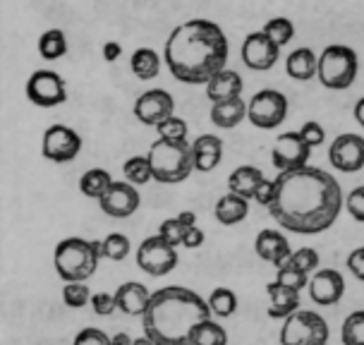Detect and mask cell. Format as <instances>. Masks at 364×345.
Returning a JSON list of instances; mask_svg holds the SVG:
<instances>
[{
	"label": "cell",
	"mask_w": 364,
	"mask_h": 345,
	"mask_svg": "<svg viewBox=\"0 0 364 345\" xmlns=\"http://www.w3.org/2000/svg\"><path fill=\"white\" fill-rule=\"evenodd\" d=\"M115 300H118V309L125 312L129 317H144V312L151 300V292L146 290L144 283L127 281L115 290Z\"/></svg>",
	"instance_id": "cell-20"
},
{
	"label": "cell",
	"mask_w": 364,
	"mask_h": 345,
	"mask_svg": "<svg viewBox=\"0 0 364 345\" xmlns=\"http://www.w3.org/2000/svg\"><path fill=\"white\" fill-rule=\"evenodd\" d=\"M297 132H300V137L304 139V144H307L309 149L321 147L323 139H326V132H323V127L318 125V122H314V120H307L300 129H297Z\"/></svg>",
	"instance_id": "cell-42"
},
{
	"label": "cell",
	"mask_w": 364,
	"mask_h": 345,
	"mask_svg": "<svg viewBox=\"0 0 364 345\" xmlns=\"http://www.w3.org/2000/svg\"><path fill=\"white\" fill-rule=\"evenodd\" d=\"M136 266L149 276H166L178 266V247L166 243L161 235L146 238L136 250Z\"/></svg>",
	"instance_id": "cell-9"
},
{
	"label": "cell",
	"mask_w": 364,
	"mask_h": 345,
	"mask_svg": "<svg viewBox=\"0 0 364 345\" xmlns=\"http://www.w3.org/2000/svg\"><path fill=\"white\" fill-rule=\"evenodd\" d=\"M247 118V103L240 99L220 101L211 106V122L220 129H232Z\"/></svg>",
	"instance_id": "cell-25"
},
{
	"label": "cell",
	"mask_w": 364,
	"mask_h": 345,
	"mask_svg": "<svg viewBox=\"0 0 364 345\" xmlns=\"http://www.w3.org/2000/svg\"><path fill=\"white\" fill-rule=\"evenodd\" d=\"M41 152L53 164H68V161H75L80 156L82 137L77 134V129L68 125H50L43 132Z\"/></svg>",
	"instance_id": "cell-11"
},
{
	"label": "cell",
	"mask_w": 364,
	"mask_h": 345,
	"mask_svg": "<svg viewBox=\"0 0 364 345\" xmlns=\"http://www.w3.org/2000/svg\"><path fill=\"white\" fill-rule=\"evenodd\" d=\"M206 302H209V307L216 317H232L237 309V295L230 288L211 290V297Z\"/></svg>",
	"instance_id": "cell-33"
},
{
	"label": "cell",
	"mask_w": 364,
	"mask_h": 345,
	"mask_svg": "<svg viewBox=\"0 0 364 345\" xmlns=\"http://www.w3.org/2000/svg\"><path fill=\"white\" fill-rule=\"evenodd\" d=\"M120 55H122V46L120 43H115V41L103 43V58H106L108 63H115Z\"/></svg>",
	"instance_id": "cell-48"
},
{
	"label": "cell",
	"mask_w": 364,
	"mask_h": 345,
	"mask_svg": "<svg viewBox=\"0 0 364 345\" xmlns=\"http://www.w3.org/2000/svg\"><path fill=\"white\" fill-rule=\"evenodd\" d=\"M185 233H187V228L180 223L178 216H175V218H166L164 223L159 225V235L164 238L166 243H171L173 247L182 245V240H185Z\"/></svg>",
	"instance_id": "cell-40"
},
{
	"label": "cell",
	"mask_w": 364,
	"mask_h": 345,
	"mask_svg": "<svg viewBox=\"0 0 364 345\" xmlns=\"http://www.w3.org/2000/svg\"><path fill=\"white\" fill-rule=\"evenodd\" d=\"M156 132H159V139L166 142H187V122L178 115H171L156 127Z\"/></svg>",
	"instance_id": "cell-37"
},
{
	"label": "cell",
	"mask_w": 364,
	"mask_h": 345,
	"mask_svg": "<svg viewBox=\"0 0 364 345\" xmlns=\"http://www.w3.org/2000/svg\"><path fill=\"white\" fill-rule=\"evenodd\" d=\"M346 209L355 221L364 223V185L355 187V190L348 194V197H346Z\"/></svg>",
	"instance_id": "cell-44"
},
{
	"label": "cell",
	"mask_w": 364,
	"mask_h": 345,
	"mask_svg": "<svg viewBox=\"0 0 364 345\" xmlns=\"http://www.w3.org/2000/svg\"><path fill=\"white\" fill-rule=\"evenodd\" d=\"M101 211H106L108 216L113 218H127L132 216V213L139 209L141 204V197L139 192H136L134 185H129V182H115L110 185V190L101 197Z\"/></svg>",
	"instance_id": "cell-16"
},
{
	"label": "cell",
	"mask_w": 364,
	"mask_h": 345,
	"mask_svg": "<svg viewBox=\"0 0 364 345\" xmlns=\"http://www.w3.org/2000/svg\"><path fill=\"white\" fill-rule=\"evenodd\" d=\"M38 53H41L43 60H58V58L68 53V38L60 29H48L38 38Z\"/></svg>",
	"instance_id": "cell-29"
},
{
	"label": "cell",
	"mask_w": 364,
	"mask_h": 345,
	"mask_svg": "<svg viewBox=\"0 0 364 345\" xmlns=\"http://www.w3.org/2000/svg\"><path fill=\"white\" fill-rule=\"evenodd\" d=\"M129 68H132V73L139 77V80H154V77H159L161 73V58L151 48H139L132 53Z\"/></svg>",
	"instance_id": "cell-28"
},
{
	"label": "cell",
	"mask_w": 364,
	"mask_h": 345,
	"mask_svg": "<svg viewBox=\"0 0 364 345\" xmlns=\"http://www.w3.org/2000/svg\"><path fill=\"white\" fill-rule=\"evenodd\" d=\"M355 120L364 127V99H360L355 103Z\"/></svg>",
	"instance_id": "cell-51"
},
{
	"label": "cell",
	"mask_w": 364,
	"mask_h": 345,
	"mask_svg": "<svg viewBox=\"0 0 364 345\" xmlns=\"http://www.w3.org/2000/svg\"><path fill=\"white\" fill-rule=\"evenodd\" d=\"M113 345H134L132 336L129 334H115L113 336Z\"/></svg>",
	"instance_id": "cell-50"
},
{
	"label": "cell",
	"mask_w": 364,
	"mask_h": 345,
	"mask_svg": "<svg viewBox=\"0 0 364 345\" xmlns=\"http://www.w3.org/2000/svg\"><path fill=\"white\" fill-rule=\"evenodd\" d=\"M134 345H156L154 341H149L146 336H141V338H134Z\"/></svg>",
	"instance_id": "cell-52"
},
{
	"label": "cell",
	"mask_w": 364,
	"mask_h": 345,
	"mask_svg": "<svg viewBox=\"0 0 364 345\" xmlns=\"http://www.w3.org/2000/svg\"><path fill=\"white\" fill-rule=\"evenodd\" d=\"M240 94H242V77L235 70H223L206 84V96H209L211 103L237 99Z\"/></svg>",
	"instance_id": "cell-23"
},
{
	"label": "cell",
	"mask_w": 364,
	"mask_h": 345,
	"mask_svg": "<svg viewBox=\"0 0 364 345\" xmlns=\"http://www.w3.org/2000/svg\"><path fill=\"white\" fill-rule=\"evenodd\" d=\"M146 156L151 164L154 180L164 182V185H178L194 173V154L190 142L156 139Z\"/></svg>",
	"instance_id": "cell-5"
},
{
	"label": "cell",
	"mask_w": 364,
	"mask_h": 345,
	"mask_svg": "<svg viewBox=\"0 0 364 345\" xmlns=\"http://www.w3.org/2000/svg\"><path fill=\"white\" fill-rule=\"evenodd\" d=\"M276 192L269 206L276 223L297 235L328 230L343 211V190L331 173L316 166L278 173Z\"/></svg>",
	"instance_id": "cell-1"
},
{
	"label": "cell",
	"mask_w": 364,
	"mask_h": 345,
	"mask_svg": "<svg viewBox=\"0 0 364 345\" xmlns=\"http://www.w3.org/2000/svg\"><path fill=\"white\" fill-rule=\"evenodd\" d=\"M266 180V175L262 168L257 166H240L235 171L230 173V178H228V190L232 194H240V197H245L247 201L255 199V194L259 190V185Z\"/></svg>",
	"instance_id": "cell-22"
},
{
	"label": "cell",
	"mask_w": 364,
	"mask_h": 345,
	"mask_svg": "<svg viewBox=\"0 0 364 345\" xmlns=\"http://www.w3.org/2000/svg\"><path fill=\"white\" fill-rule=\"evenodd\" d=\"M255 250H257V255L264 259V262L273 264L276 269L288 262L290 255H292L288 238H285L283 233H278V230H262V233H259L257 240H255Z\"/></svg>",
	"instance_id": "cell-18"
},
{
	"label": "cell",
	"mask_w": 364,
	"mask_h": 345,
	"mask_svg": "<svg viewBox=\"0 0 364 345\" xmlns=\"http://www.w3.org/2000/svg\"><path fill=\"white\" fill-rule=\"evenodd\" d=\"M134 115L144 125L159 127L164 120L175 115V101L166 89H149L134 101Z\"/></svg>",
	"instance_id": "cell-14"
},
{
	"label": "cell",
	"mask_w": 364,
	"mask_h": 345,
	"mask_svg": "<svg viewBox=\"0 0 364 345\" xmlns=\"http://www.w3.org/2000/svg\"><path fill=\"white\" fill-rule=\"evenodd\" d=\"M328 161L341 173H357L364 168V137L346 132L338 134L328 149Z\"/></svg>",
	"instance_id": "cell-13"
},
{
	"label": "cell",
	"mask_w": 364,
	"mask_h": 345,
	"mask_svg": "<svg viewBox=\"0 0 364 345\" xmlns=\"http://www.w3.org/2000/svg\"><path fill=\"white\" fill-rule=\"evenodd\" d=\"M278 53H281V48H278L264 31H255V34L247 36L242 43V63L250 70H257V73L271 70L278 60Z\"/></svg>",
	"instance_id": "cell-15"
},
{
	"label": "cell",
	"mask_w": 364,
	"mask_h": 345,
	"mask_svg": "<svg viewBox=\"0 0 364 345\" xmlns=\"http://www.w3.org/2000/svg\"><path fill=\"white\" fill-rule=\"evenodd\" d=\"M357 70H360V63H357V53L350 46L343 43H333L326 46L323 53L318 55V70L316 77L321 80V84L326 89H348L353 87Z\"/></svg>",
	"instance_id": "cell-6"
},
{
	"label": "cell",
	"mask_w": 364,
	"mask_h": 345,
	"mask_svg": "<svg viewBox=\"0 0 364 345\" xmlns=\"http://www.w3.org/2000/svg\"><path fill=\"white\" fill-rule=\"evenodd\" d=\"M328 336V324L318 312L297 309L295 314L283 319L281 345H326Z\"/></svg>",
	"instance_id": "cell-7"
},
{
	"label": "cell",
	"mask_w": 364,
	"mask_h": 345,
	"mask_svg": "<svg viewBox=\"0 0 364 345\" xmlns=\"http://www.w3.org/2000/svg\"><path fill=\"white\" fill-rule=\"evenodd\" d=\"M247 118L259 129H276L288 118V99L276 89H262L252 96L247 106Z\"/></svg>",
	"instance_id": "cell-8"
},
{
	"label": "cell",
	"mask_w": 364,
	"mask_h": 345,
	"mask_svg": "<svg viewBox=\"0 0 364 345\" xmlns=\"http://www.w3.org/2000/svg\"><path fill=\"white\" fill-rule=\"evenodd\" d=\"M110 185H113V178H110L108 171H103V168H91V171H87L82 175L80 180V190L84 197L89 199H99L110 190Z\"/></svg>",
	"instance_id": "cell-27"
},
{
	"label": "cell",
	"mask_w": 364,
	"mask_h": 345,
	"mask_svg": "<svg viewBox=\"0 0 364 345\" xmlns=\"http://www.w3.org/2000/svg\"><path fill=\"white\" fill-rule=\"evenodd\" d=\"M309 154H311V149L304 144L300 132L281 134L276 142H273V149H271L273 166H276L281 173L297 171V168L309 166Z\"/></svg>",
	"instance_id": "cell-12"
},
{
	"label": "cell",
	"mask_w": 364,
	"mask_h": 345,
	"mask_svg": "<svg viewBox=\"0 0 364 345\" xmlns=\"http://www.w3.org/2000/svg\"><path fill=\"white\" fill-rule=\"evenodd\" d=\"M63 300L68 307L82 309V307H87V304H91V290L84 283H65Z\"/></svg>",
	"instance_id": "cell-38"
},
{
	"label": "cell",
	"mask_w": 364,
	"mask_h": 345,
	"mask_svg": "<svg viewBox=\"0 0 364 345\" xmlns=\"http://www.w3.org/2000/svg\"><path fill=\"white\" fill-rule=\"evenodd\" d=\"M204 230H201L199 225H194V228H187V233H185V240H182V247H187V250H197V247L204 245Z\"/></svg>",
	"instance_id": "cell-47"
},
{
	"label": "cell",
	"mask_w": 364,
	"mask_h": 345,
	"mask_svg": "<svg viewBox=\"0 0 364 345\" xmlns=\"http://www.w3.org/2000/svg\"><path fill=\"white\" fill-rule=\"evenodd\" d=\"M211 319V307L201 295L182 285H168L151 292L141 317L144 336L156 345H190L201 322Z\"/></svg>",
	"instance_id": "cell-3"
},
{
	"label": "cell",
	"mask_w": 364,
	"mask_h": 345,
	"mask_svg": "<svg viewBox=\"0 0 364 345\" xmlns=\"http://www.w3.org/2000/svg\"><path fill=\"white\" fill-rule=\"evenodd\" d=\"M266 292H269V309L266 312H269L271 319H288L300 309V292L297 290H290L278 281H271L266 285Z\"/></svg>",
	"instance_id": "cell-21"
},
{
	"label": "cell",
	"mask_w": 364,
	"mask_h": 345,
	"mask_svg": "<svg viewBox=\"0 0 364 345\" xmlns=\"http://www.w3.org/2000/svg\"><path fill=\"white\" fill-rule=\"evenodd\" d=\"M27 96L38 108H55L68 101V82L53 70H36L27 82Z\"/></svg>",
	"instance_id": "cell-10"
},
{
	"label": "cell",
	"mask_w": 364,
	"mask_h": 345,
	"mask_svg": "<svg viewBox=\"0 0 364 345\" xmlns=\"http://www.w3.org/2000/svg\"><path fill=\"white\" fill-rule=\"evenodd\" d=\"M309 297L321 307H331L338 304L346 292V281H343L341 271L336 269H318L314 276L309 278Z\"/></svg>",
	"instance_id": "cell-17"
},
{
	"label": "cell",
	"mask_w": 364,
	"mask_h": 345,
	"mask_svg": "<svg viewBox=\"0 0 364 345\" xmlns=\"http://www.w3.org/2000/svg\"><path fill=\"white\" fill-rule=\"evenodd\" d=\"M288 262L295 266V269H300V271H304L309 276V273H316L318 262H321V259H318V252L311 250V247H300V250L292 252Z\"/></svg>",
	"instance_id": "cell-39"
},
{
	"label": "cell",
	"mask_w": 364,
	"mask_h": 345,
	"mask_svg": "<svg viewBox=\"0 0 364 345\" xmlns=\"http://www.w3.org/2000/svg\"><path fill=\"white\" fill-rule=\"evenodd\" d=\"M192 154H194V171L211 173L223 161V142L213 134H201L192 142Z\"/></svg>",
	"instance_id": "cell-19"
},
{
	"label": "cell",
	"mask_w": 364,
	"mask_h": 345,
	"mask_svg": "<svg viewBox=\"0 0 364 345\" xmlns=\"http://www.w3.org/2000/svg\"><path fill=\"white\" fill-rule=\"evenodd\" d=\"M213 213H216L218 223L237 225V223H242V221L247 218V213H250V201H247L245 197H240V194L228 192L216 201V209H213Z\"/></svg>",
	"instance_id": "cell-24"
},
{
	"label": "cell",
	"mask_w": 364,
	"mask_h": 345,
	"mask_svg": "<svg viewBox=\"0 0 364 345\" xmlns=\"http://www.w3.org/2000/svg\"><path fill=\"white\" fill-rule=\"evenodd\" d=\"M264 34L271 38L273 43L278 46V48H283V46H288L292 41V36H295V27H292L290 19L285 17H276V19H269V22L264 24Z\"/></svg>",
	"instance_id": "cell-34"
},
{
	"label": "cell",
	"mask_w": 364,
	"mask_h": 345,
	"mask_svg": "<svg viewBox=\"0 0 364 345\" xmlns=\"http://www.w3.org/2000/svg\"><path fill=\"white\" fill-rule=\"evenodd\" d=\"M326 345H328V343H326Z\"/></svg>",
	"instance_id": "cell-53"
},
{
	"label": "cell",
	"mask_w": 364,
	"mask_h": 345,
	"mask_svg": "<svg viewBox=\"0 0 364 345\" xmlns=\"http://www.w3.org/2000/svg\"><path fill=\"white\" fill-rule=\"evenodd\" d=\"M276 281L281 283V285H285V288L297 290V292H300L302 288H307V285H309L307 273L300 271V269H295V266H292L290 262H285L283 266H278Z\"/></svg>",
	"instance_id": "cell-36"
},
{
	"label": "cell",
	"mask_w": 364,
	"mask_h": 345,
	"mask_svg": "<svg viewBox=\"0 0 364 345\" xmlns=\"http://www.w3.org/2000/svg\"><path fill=\"white\" fill-rule=\"evenodd\" d=\"M273 192H276V182H273V180H264L262 185H259L257 194H255V201H257V204H262V206H271Z\"/></svg>",
	"instance_id": "cell-46"
},
{
	"label": "cell",
	"mask_w": 364,
	"mask_h": 345,
	"mask_svg": "<svg viewBox=\"0 0 364 345\" xmlns=\"http://www.w3.org/2000/svg\"><path fill=\"white\" fill-rule=\"evenodd\" d=\"M178 221L185 228H194V225H197V213H194V211H182V213H178Z\"/></svg>",
	"instance_id": "cell-49"
},
{
	"label": "cell",
	"mask_w": 364,
	"mask_h": 345,
	"mask_svg": "<svg viewBox=\"0 0 364 345\" xmlns=\"http://www.w3.org/2000/svg\"><path fill=\"white\" fill-rule=\"evenodd\" d=\"M91 309L99 317H110L118 309V300L110 292H96V295H91Z\"/></svg>",
	"instance_id": "cell-43"
},
{
	"label": "cell",
	"mask_w": 364,
	"mask_h": 345,
	"mask_svg": "<svg viewBox=\"0 0 364 345\" xmlns=\"http://www.w3.org/2000/svg\"><path fill=\"white\" fill-rule=\"evenodd\" d=\"M122 173H125V182H129V185H134V187L146 185V182L154 178L149 156H132V159H127L125 166H122Z\"/></svg>",
	"instance_id": "cell-31"
},
{
	"label": "cell",
	"mask_w": 364,
	"mask_h": 345,
	"mask_svg": "<svg viewBox=\"0 0 364 345\" xmlns=\"http://www.w3.org/2000/svg\"><path fill=\"white\" fill-rule=\"evenodd\" d=\"M166 63L178 82L209 84L225 70L228 38L209 19H190L171 31L166 41Z\"/></svg>",
	"instance_id": "cell-2"
},
{
	"label": "cell",
	"mask_w": 364,
	"mask_h": 345,
	"mask_svg": "<svg viewBox=\"0 0 364 345\" xmlns=\"http://www.w3.org/2000/svg\"><path fill=\"white\" fill-rule=\"evenodd\" d=\"M318 55L311 48H295L285 60V73L297 82H307L316 75Z\"/></svg>",
	"instance_id": "cell-26"
},
{
	"label": "cell",
	"mask_w": 364,
	"mask_h": 345,
	"mask_svg": "<svg viewBox=\"0 0 364 345\" xmlns=\"http://www.w3.org/2000/svg\"><path fill=\"white\" fill-rule=\"evenodd\" d=\"M190 345H228V334L220 324L206 319V322H201L197 331L192 334Z\"/></svg>",
	"instance_id": "cell-30"
},
{
	"label": "cell",
	"mask_w": 364,
	"mask_h": 345,
	"mask_svg": "<svg viewBox=\"0 0 364 345\" xmlns=\"http://www.w3.org/2000/svg\"><path fill=\"white\" fill-rule=\"evenodd\" d=\"M103 259L101 240L68 238L58 243L53 264L65 283H87Z\"/></svg>",
	"instance_id": "cell-4"
},
{
	"label": "cell",
	"mask_w": 364,
	"mask_h": 345,
	"mask_svg": "<svg viewBox=\"0 0 364 345\" xmlns=\"http://www.w3.org/2000/svg\"><path fill=\"white\" fill-rule=\"evenodd\" d=\"M73 345H113V338H110L106 331L89 327V329H82L80 334L75 336Z\"/></svg>",
	"instance_id": "cell-41"
},
{
	"label": "cell",
	"mask_w": 364,
	"mask_h": 345,
	"mask_svg": "<svg viewBox=\"0 0 364 345\" xmlns=\"http://www.w3.org/2000/svg\"><path fill=\"white\" fill-rule=\"evenodd\" d=\"M348 269L357 278V281H364V247H357V250L350 252Z\"/></svg>",
	"instance_id": "cell-45"
},
{
	"label": "cell",
	"mask_w": 364,
	"mask_h": 345,
	"mask_svg": "<svg viewBox=\"0 0 364 345\" xmlns=\"http://www.w3.org/2000/svg\"><path fill=\"white\" fill-rule=\"evenodd\" d=\"M129 250H132V245H129L127 235H122V233H110V235L101 240V252L110 262H122V259H127Z\"/></svg>",
	"instance_id": "cell-32"
},
{
	"label": "cell",
	"mask_w": 364,
	"mask_h": 345,
	"mask_svg": "<svg viewBox=\"0 0 364 345\" xmlns=\"http://www.w3.org/2000/svg\"><path fill=\"white\" fill-rule=\"evenodd\" d=\"M343 345H364V309L353 312L341 329Z\"/></svg>",
	"instance_id": "cell-35"
}]
</instances>
